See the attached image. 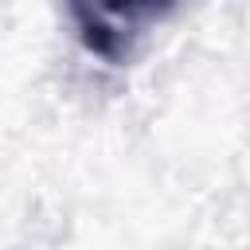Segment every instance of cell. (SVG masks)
<instances>
[{
    "label": "cell",
    "instance_id": "1",
    "mask_svg": "<svg viewBox=\"0 0 250 250\" xmlns=\"http://www.w3.org/2000/svg\"><path fill=\"white\" fill-rule=\"evenodd\" d=\"M172 4L176 0H66L82 47L105 62H125Z\"/></svg>",
    "mask_w": 250,
    "mask_h": 250
}]
</instances>
